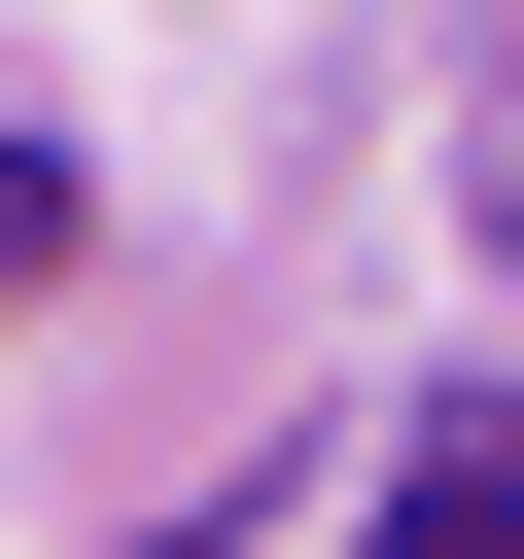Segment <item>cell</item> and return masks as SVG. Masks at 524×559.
<instances>
[{
  "label": "cell",
  "mask_w": 524,
  "mask_h": 559,
  "mask_svg": "<svg viewBox=\"0 0 524 559\" xmlns=\"http://www.w3.org/2000/svg\"><path fill=\"white\" fill-rule=\"evenodd\" d=\"M349 559H524V419H419V454H384V524H349Z\"/></svg>",
  "instance_id": "obj_1"
},
{
  "label": "cell",
  "mask_w": 524,
  "mask_h": 559,
  "mask_svg": "<svg viewBox=\"0 0 524 559\" xmlns=\"http://www.w3.org/2000/svg\"><path fill=\"white\" fill-rule=\"evenodd\" d=\"M0 245H70V175H35V140H0Z\"/></svg>",
  "instance_id": "obj_2"
}]
</instances>
